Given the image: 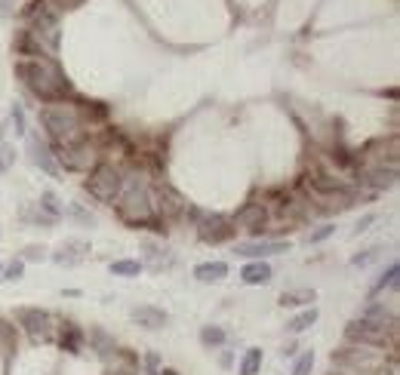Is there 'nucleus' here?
<instances>
[{
	"instance_id": "f257e3e1",
	"label": "nucleus",
	"mask_w": 400,
	"mask_h": 375,
	"mask_svg": "<svg viewBox=\"0 0 400 375\" xmlns=\"http://www.w3.org/2000/svg\"><path fill=\"white\" fill-rule=\"evenodd\" d=\"M16 77L43 102H62L71 92V83L65 80V74L50 55H43V59H18Z\"/></svg>"
},
{
	"instance_id": "f03ea898",
	"label": "nucleus",
	"mask_w": 400,
	"mask_h": 375,
	"mask_svg": "<svg viewBox=\"0 0 400 375\" xmlns=\"http://www.w3.org/2000/svg\"><path fill=\"white\" fill-rule=\"evenodd\" d=\"M40 124L53 145H71L87 136V129H83L80 117H77V105H68L65 99L50 102V105L40 108Z\"/></svg>"
},
{
	"instance_id": "7ed1b4c3",
	"label": "nucleus",
	"mask_w": 400,
	"mask_h": 375,
	"mask_svg": "<svg viewBox=\"0 0 400 375\" xmlns=\"http://www.w3.org/2000/svg\"><path fill=\"white\" fill-rule=\"evenodd\" d=\"M117 206V215L124 219L126 224H133V228H154V231H163L161 228V219L154 215V203H151V194H148L145 185L139 182H124V191L114 200Z\"/></svg>"
},
{
	"instance_id": "20e7f679",
	"label": "nucleus",
	"mask_w": 400,
	"mask_h": 375,
	"mask_svg": "<svg viewBox=\"0 0 400 375\" xmlns=\"http://www.w3.org/2000/svg\"><path fill=\"white\" fill-rule=\"evenodd\" d=\"M124 170L108 161H99L92 170L87 173V191L96 197L99 203H114L120 191H124Z\"/></svg>"
},
{
	"instance_id": "39448f33",
	"label": "nucleus",
	"mask_w": 400,
	"mask_h": 375,
	"mask_svg": "<svg viewBox=\"0 0 400 375\" xmlns=\"http://www.w3.org/2000/svg\"><path fill=\"white\" fill-rule=\"evenodd\" d=\"M333 363L342 369L357 372V375H382L385 372V354H379V351L342 348V351H333Z\"/></svg>"
},
{
	"instance_id": "423d86ee",
	"label": "nucleus",
	"mask_w": 400,
	"mask_h": 375,
	"mask_svg": "<svg viewBox=\"0 0 400 375\" xmlns=\"http://www.w3.org/2000/svg\"><path fill=\"white\" fill-rule=\"evenodd\" d=\"M394 330L397 326H385V323L367 320V317H357V320H351L345 326V339L355 344H367V348H385L394 339Z\"/></svg>"
},
{
	"instance_id": "0eeeda50",
	"label": "nucleus",
	"mask_w": 400,
	"mask_h": 375,
	"mask_svg": "<svg viewBox=\"0 0 400 375\" xmlns=\"http://www.w3.org/2000/svg\"><path fill=\"white\" fill-rule=\"evenodd\" d=\"M16 320L28 332V339H31L34 344L37 342L46 344V342L55 339V320H53L50 311H40V308H18Z\"/></svg>"
},
{
	"instance_id": "6e6552de",
	"label": "nucleus",
	"mask_w": 400,
	"mask_h": 375,
	"mask_svg": "<svg viewBox=\"0 0 400 375\" xmlns=\"http://www.w3.org/2000/svg\"><path fill=\"white\" fill-rule=\"evenodd\" d=\"M151 203H154V215H157L161 222L179 219V215L188 212V203H185V197L175 191V188H170V185H157Z\"/></svg>"
},
{
	"instance_id": "1a4fd4ad",
	"label": "nucleus",
	"mask_w": 400,
	"mask_h": 375,
	"mask_svg": "<svg viewBox=\"0 0 400 375\" xmlns=\"http://www.w3.org/2000/svg\"><path fill=\"white\" fill-rule=\"evenodd\" d=\"M237 234V224L222 212H212V215H203L198 222V237L203 243H228L231 237Z\"/></svg>"
},
{
	"instance_id": "9d476101",
	"label": "nucleus",
	"mask_w": 400,
	"mask_h": 375,
	"mask_svg": "<svg viewBox=\"0 0 400 375\" xmlns=\"http://www.w3.org/2000/svg\"><path fill=\"white\" fill-rule=\"evenodd\" d=\"M286 249H290L286 240H247V243H237L234 246L240 259H253V261H262L268 256H281Z\"/></svg>"
},
{
	"instance_id": "9b49d317",
	"label": "nucleus",
	"mask_w": 400,
	"mask_h": 375,
	"mask_svg": "<svg viewBox=\"0 0 400 375\" xmlns=\"http://www.w3.org/2000/svg\"><path fill=\"white\" fill-rule=\"evenodd\" d=\"M231 222H234L237 228H247L249 234H262V228L268 224V206L249 200V203H244L234 212V219H231Z\"/></svg>"
},
{
	"instance_id": "f8f14e48",
	"label": "nucleus",
	"mask_w": 400,
	"mask_h": 375,
	"mask_svg": "<svg viewBox=\"0 0 400 375\" xmlns=\"http://www.w3.org/2000/svg\"><path fill=\"white\" fill-rule=\"evenodd\" d=\"M397 179V170L394 166H364L357 175L360 185H369L373 191H382V188H391Z\"/></svg>"
},
{
	"instance_id": "ddd939ff",
	"label": "nucleus",
	"mask_w": 400,
	"mask_h": 375,
	"mask_svg": "<svg viewBox=\"0 0 400 375\" xmlns=\"http://www.w3.org/2000/svg\"><path fill=\"white\" fill-rule=\"evenodd\" d=\"M90 243L87 240H65L59 249H55V256H53V261L55 265H80L83 259L90 256Z\"/></svg>"
},
{
	"instance_id": "4468645a",
	"label": "nucleus",
	"mask_w": 400,
	"mask_h": 375,
	"mask_svg": "<svg viewBox=\"0 0 400 375\" xmlns=\"http://www.w3.org/2000/svg\"><path fill=\"white\" fill-rule=\"evenodd\" d=\"M13 50H16V55H22V59H43V55H50L40 46V40L28 31V28H22V31H16V37H13Z\"/></svg>"
},
{
	"instance_id": "2eb2a0df",
	"label": "nucleus",
	"mask_w": 400,
	"mask_h": 375,
	"mask_svg": "<svg viewBox=\"0 0 400 375\" xmlns=\"http://www.w3.org/2000/svg\"><path fill=\"white\" fill-rule=\"evenodd\" d=\"M133 323H139L142 330H163V326L170 323V314L154 308V305H142L133 311Z\"/></svg>"
},
{
	"instance_id": "dca6fc26",
	"label": "nucleus",
	"mask_w": 400,
	"mask_h": 375,
	"mask_svg": "<svg viewBox=\"0 0 400 375\" xmlns=\"http://www.w3.org/2000/svg\"><path fill=\"white\" fill-rule=\"evenodd\" d=\"M28 148H31V161L40 166L46 175H59V166L53 161V148H46V142H40V138L34 136L31 142H28Z\"/></svg>"
},
{
	"instance_id": "f3484780",
	"label": "nucleus",
	"mask_w": 400,
	"mask_h": 375,
	"mask_svg": "<svg viewBox=\"0 0 400 375\" xmlns=\"http://www.w3.org/2000/svg\"><path fill=\"white\" fill-rule=\"evenodd\" d=\"M274 271L268 261H249V265L240 271V280H244L247 286H262V283H271Z\"/></svg>"
},
{
	"instance_id": "a211bd4d",
	"label": "nucleus",
	"mask_w": 400,
	"mask_h": 375,
	"mask_svg": "<svg viewBox=\"0 0 400 375\" xmlns=\"http://www.w3.org/2000/svg\"><path fill=\"white\" fill-rule=\"evenodd\" d=\"M111 366H108V375H139V357L129 351H114L111 354Z\"/></svg>"
},
{
	"instance_id": "6ab92c4d",
	"label": "nucleus",
	"mask_w": 400,
	"mask_h": 375,
	"mask_svg": "<svg viewBox=\"0 0 400 375\" xmlns=\"http://www.w3.org/2000/svg\"><path fill=\"white\" fill-rule=\"evenodd\" d=\"M77 117H80L83 129L96 126V124H105L108 120V105H102V102H83V105H77Z\"/></svg>"
},
{
	"instance_id": "aec40b11",
	"label": "nucleus",
	"mask_w": 400,
	"mask_h": 375,
	"mask_svg": "<svg viewBox=\"0 0 400 375\" xmlns=\"http://www.w3.org/2000/svg\"><path fill=\"white\" fill-rule=\"evenodd\" d=\"M194 277H198L200 283H219V280L228 277V265L225 261H203V265L194 268Z\"/></svg>"
},
{
	"instance_id": "412c9836",
	"label": "nucleus",
	"mask_w": 400,
	"mask_h": 375,
	"mask_svg": "<svg viewBox=\"0 0 400 375\" xmlns=\"http://www.w3.org/2000/svg\"><path fill=\"white\" fill-rule=\"evenodd\" d=\"M83 339H87V335H83L74 323H62L59 342H62V348L68 351V354H80V351H83Z\"/></svg>"
},
{
	"instance_id": "4be33fe9",
	"label": "nucleus",
	"mask_w": 400,
	"mask_h": 375,
	"mask_svg": "<svg viewBox=\"0 0 400 375\" xmlns=\"http://www.w3.org/2000/svg\"><path fill=\"white\" fill-rule=\"evenodd\" d=\"M314 298H318L314 289H286V293H281V308H305Z\"/></svg>"
},
{
	"instance_id": "5701e85b",
	"label": "nucleus",
	"mask_w": 400,
	"mask_h": 375,
	"mask_svg": "<svg viewBox=\"0 0 400 375\" xmlns=\"http://www.w3.org/2000/svg\"><path fill=\"white\" fill-rule=\"evenodd\" d=\"M360 317H367V320H376V323H385V326H397L394 311H388V308H382V305H367L364 311H360Z\"/></svg>"
},
{
	"instance_id": "b1692460",
	"label": "nucleus",
	"mask_w": 400,
	"mask_h": 375,
	"mask_svg": "<svg viewBox=\"0 0 400 375\" xmlns=\"http://www.w3.org/2000/svg\"><path fill=\"white\" fill-rule=\"evenodd\" d=\"M37 210L46 212L53 222H59V219H62V212H65V210H62V203H59V197H55L53 191H43V194H40V203H37Z\"/></svg>"
},
{
	"instance_id": "393cba45",
	"label": "nucleus",
	"mask_w": 400,
	"mask_h": 375,
	"mask_svg": "<svg viewBox=\"0 0 400 375\" xmlns=\"http://www.w3.org/2000/svg\"><path fill=\"white\" fill-rule=\"evenodd\" d=\"M314 323H318V308H308V311H302L299 317H293V320H290V326H286V330H290V332H305V330H311V326Z\"/></svg>"
},
{
	"instance_id": "a878e982",
	"label": "nucleus",
	"mask_w": 400,
	"mask_h": 375,
	"mask_svg": "<svg viewBox=\"0 0 400 375\" xmlns=\"http://www.w3.org/2000/svg\"><path fill=\"white\" fill-rule=\"evenodd\" d=\"M139 271H142V261H133V259L111 261V274L114 277H139Z\"/></svg>"
},
{
	"instance_id": "bb28decb",
	"label": "nucleus",
	"mask_w": 400,
	"mask_h": 375,
	"mask_svg": "<svg viewBox=\"0 0 400 375\" xmlns=\"http://www.w3.org/2000/svg\"><path fill=\"white\" fill-rule=\"evenodd\" d=\"M200 344L203 348H219V344H225V330H222V326H203Z\"/></svg>"
},
{
	"instance_id": "cd10ccee",
	"label": "nucleus",
	"mask_w": 400,
	"mask_h": 375,
	"mask_svg": "<svg viewBox=\"0 0 400 375\" xmlns=\"http://www.w3.org/2000/svg\"><path fill=\"white\" fill-rule=\"evenodd\" d=\"M259 366H262V351L259 348H249L244 354V360H240V375H256Z\"/></svg>"
},
{
	"instance_id": "c85d7f7f",
	"label": "nucleus",
	"mask_w": 400,
	"mask_h": 375,
	"mask_svg": "<svg viewBox=\"0 0 400 375\" xmlns=\"http://www.w3.org/2000/svg\"><path fill=\"white\" fill-rule=\"evenodd\" d=\"M90 342L99 348L102 357H111V354L117 351V348H114V339H108V335L102 332V330H90Z\"/></svg>"
},
{
	"instance_id": "c756f323",
	"label": "nucleus",
	"mask_w": 400,
	"mask_h": 375,
	"mask_svg": "<svg viewBox=\"0 0 400 375\" xmlns=\"http://www.w3.org/2000/svg\"><path fill=\"white\" fill-rule=\"evenodd\" d=\"M397 274H400V268H397V265H388V271L382 274V280L376 283L373 293H382V289H394V286H397Z\"/></svg>"
},
{
	"instance_id": "7c9ffc66",
	"label": "nucleus",
	"mask_w": 400,
	"mask_h": 375,
	"mask_svg": "<svg viewBox=\"0 0 400 375\" xmlns=\"http://www.w3.org/2000/svg\"><path fill=\"white\" fill-rule=\"evenodd\" d=\"M379 252H382L379 246H369V249H364V252H357V256L351 259V265H355V268H367V265H373V261L379 259Z\"/></svg>"
},
{
	"instance_id": "2f4dec72",
	"label": "nucleus",
	"mask_w": 400,
	"mask_h": 375,
	"mask_svg": "<svg viewBox=\"0 0 400 375\" xmlns=\"http://www.w3.org/2000/svg\"><path fill=\"white\" fill-rule=\"evenodd\" d=\"M314 369V351H305L299 360H296V366H293V375H311Z\"/></svg>"
},
{
	"instance_id": "473e14b6",
	"label": "nucleus",
	"mask_w": 400,
	"mask_h": 375,
	"mask_svg": "<svg viewBox=\"0 0 400 375\" xmlns=\"http://www.w3.org/2000/svg\"><path fill=\"white\" fill-rule=\"evenodd\" d=\"M148 265H151L154 271L170 268V265H173V256H163V249H151V256H148Z\"/></svg>"
},
{
	"instance_id": "72a5a7b5",
	"label": "nucleus",
	"mask_w": 400,
	"mask_h": 375,
	"mask_svg": "<svg viewBox=\"0 0 400 375\" xmlns=\"http://www.w3.org/2000/svg\"><path fill=\"white\" fill-rule=\"evenodd\" d=\"M333 234H336V224H320L318 231L308 234V243H323L327 237H333Z\"/></svg>"
},
{
	"instance_id": "f704fd0d",
	"label": "nucleus",
	"mask_w": 400,
	"mask_h": 375,
	"mask_svg": "<svg viewBox=\"0 0 400 375\" xmlns=\"http://www.w3.org/2000/svg\"><path fill=\"white\" fill-rule=\"evenodd\" d=\"M9 120H13V133L16 136H25V111H22V105H13V114H9Z\"/></svg>"
},
{
	"instance_id": "c9c22d12",
	"label": "nucleus",
	"mask_w": 400,
	"mask_h": 375,
	"mask_svg": "<svg viewBox=\"0 0 400 375\" xmlns=\"http://www.w3.org/2000/svg\"><path fill=\"white\" fill-rule=\"evenodd\" d=\"M22 274H25V261H9L6 265V271H4V280H22Z\"/></svg>"
},
{
	"instance_id": "e433bc0d",
	"label": "nucleus",
	"mask_w": 400,
	"mask_h": 375,
	"mask_svg": "<svg viewBox=\"0 0 400 375\" xmlns=\"http://www.w3.org/2000/svg\"><path fill=\"white\" fill-rule=\"evenodd\" d=\"M71 212H74V219H77V222H83V224H92V215H90V212H83L77 203L71 206Z\"/></svg>"
},
{
	"instance_id": "4c0bfd02",
	"label": "nucleus",
	"mask_w": 400,
	"mask_h": 375,
	"mask_svg": "<svg viewBox=\"0 0 400 375\" xmlns=\"http://www.w3.org/2000/svg\"><path fill=\"white\" fill-rule=\"evenodd\" d=\"M373 222H376V215H364V219H360V222L355 224V234H364V231H367Z\"/></svg>"
},
{
	"instance_id": "58836bf2",
	"label": "nucleus",
	"mask_w": 400,
	"mask_h": 375,
	"mask_svg": "<svg viewBox=\"0 0 400 375\" xmlns=\"http://www.w3.org/2000/svg\"><path fill=\"white\" fill-rule=\"evenodd\" d=\"M25 259H31V261L43 259V249H40V246H28V249H25Z\"/></svg>"
},
{
	"instance_id": "ea45409f",
	"label": "nucleus",
	"mask_w": 400,
	"mask_h": 375,
	"mask_svg": "<svg viewBox=\"0 0 400 375\" xmlns=\"http://www.w3.org/2000/svg\"><path fill=\"white\" fill-rule=\"evenodd\" d=\"M281 354H283V360H286V357H293V354H296V344H286V348H283Z\"/></svg>"
},
{
	"instance_id": "a19ab883",
	"label": "nucleus",
	"mask_w": 400,
	"mask_h": 375,
	"mask_svg": "<svg viewBox=\"0 0 400 375\" xmlns=\"http://www.w3.org/2000/svg\"><path fill=\"white\" fill-rule=\"evenodd\" d=\"M0 13H4V16L9 13V0H0Z\"/></svg>"
},
{
	"instance_id": "79ce46f5",
	"label": "nucleus",
	"mask_w": 400,
	"mask_h": 375,
	"mask_svg": "<svg viewBox=\"0 0 400 375\" xmlns=\"http://www.w3.org/2000/svg\"><path fill=\"white\" fill-rule=\"evenodd\" d=\"M157 375H179V372H175V369H161Z\"/></svg>"
},
{
	"instance_id": "37998d69",
	"label": "nucleus",
	"mask_w": 400,
	"mask_h": 375,
	"mask_svg": "<svg viewBox=\"0 0 400 375\" xmlns=\"http://www.w3.org/2000/svg\"><path fill=\"white\" fill-rule=\"evenodd\" d=\"M0 271H4V265H0Z\"/></svg>"
}]
</instances>
